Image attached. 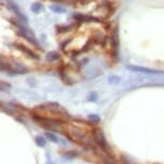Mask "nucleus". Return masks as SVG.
Wrapping results in <instances>:
<instances>
[{"label":"nucleus","instance_id":"f257e3e1","mask_svg":"<svg viewBox=\"0 0 164 164\" xmlns=\"http://www.w3.org/2000/svg\"><path fill=\"white\" fill-rule=\"evenodd\" d=\"M93 140L100 147L102 148L104 151H108V145H107V142L106 140H105L104 133H103V131L101 129H94Z\"/></svg>","mask_w":164,"mask_h":164},{"label":"nucleus","instance_id":"f03ea898","mask_svg":"<svg viewBox=\"0 0 164 164\" xmlns=\"http://www.w3.org/2000/svg\"><path fill=\"white\" fill-rule=\"evenodd\" d=\"M128 70L133 71V72H138V73H145V74H163L164 72L159 70H153V69H148V68H143L138 66H128Z\"/></svg>","mask_w":164,"mask_h":164},{"label":"nucleus","instance_id":"7ed1b4c3","mask_svg":"<svg viewBox=\"0 0 164 164\" xmlns=\"http://www.w3.org/2000/svg\"><path fill=\"white\" fill-rule=\"evenodd\" d=\"M9 7L12 9L13 12L16 14V16L21 19L22 22H24V23H27V17L25 16L24 14H22L21 10H19V8L17 7V4H15L14 2H10V4H9Z\"/></svg>","mask_w":164,"mask_h":164},{"label":"nucleus","instance_id":"20e7f679","mask_svg":"<svg viewBox=\"0 0 164 164\" xmlns=\"http://www.w3.org/2000/svg\"><path fill=\"white\" fill-rule=\"evenodd\" d=\"M17 48L19 49V50H22L24 54H26L28 57L30 58H33V59H39V57H38V55L36 53H33L31 49H29L28 47H26V46L22 45V44H16Z\"/></svg>","mask_w":164,"mask_h":164},{"label":"nucleus","instance_id":"39448f33","mask_svg":"<svg viewBox=\"0 0 164 164\" xmlns=\"http://www.w3.org/2000/svg\"><path fill=\"white\" fill-rule=\"evenodd\" d=\"M45 136L50 140V142H53V143H59V138H58L54 133H52V132H46Z\"/></svg>","mask_w":164,"mask_h":164},{"label":"nucleus","instance_id":"423d86ee","mask_svg":"<svg viewBox=\"0 0 164 164\" xmlns=\"http://www.w3.org/2000/svg\"><path fill=\"white\" fill-rule=\"evenodd\" d=\"M58 58H59V54H58L57 52H50V53L47 54L46 59H47L48 61H54V60H57Z\"/></svg>","mask_w":164,"mask_h":164},{"label":"nucleus","instance_id":"0eeeda50","mask_svg":"<svg viewBox=\"0 0 164 164\" xmlns=\"http://www.w3.org/2000/svg\"><path fill=\"white\" fill-rule=\"evenodd\" d=\"M49 9L53 11V12L55 13H63L66 10H65V8H62V7H60V5H58V4H56V5H50L49 7Z\"/></svg>","mask_w":164,"mask_h":164},{"label":"nucleus","instance_id":"6e6552de","mask_svg":"<svg viewBox=\"0 0 164 164\" xmlns=\"http://www.w3.org/2000/svg\"><path fill=\"white\" fill-rule=\"evenodd\" d=\"M119 82H120V77H119V76H116V75H112V76H110V78H108V83H110L111 85H117V84H119Z\"/></svg>","mask_w":164,"mask_h":164},{"label":"nucleus","instance_id":"1a4fd4ad","mask_svg":"<svg viewBox=\"0 0 164 164\" xmlns=\"http://www.w3.org/2000/svg\"><path fill=\"white\" fill-rule=\"evenodd\" d=\"M36 140V144H37L39 147H44V146L46 145L45 140H44V138H43L42 136H37V137H36V140Z\"/></svg>","mask_w":164,"mask_h":164},{"label":"nucleus","instance_id":"9d476101","mask_svg":"<svg viewBox=\"0 0 164 164\" xmlns=\"http://www.w3.org/2000/svg\"><path fill=\"white\" fill-rule=\"evenodd\" d=\"M31 11L34 13H38V12H40L41 11V9H42V4L41 3H39V2H36V3H33L32 5H31Z\"/></svg>","mask_w":164,"mask_h":164},{"label":"nucleus","instance_id":"9b49d317","mask_svg":"<svg viewBox=\"0 0 164 164\" xmlns=\"http://www.w3.org/2000/svg\"><path fill=\"white\" fill-rule=\"evenodd\" d=\"M10 89H11V85L9 83H5L2 81L1 82V91L5 92V91H10Z\"/></svg>","mask_w":164,"mask_h":164},{"label":"nucleus","instance_id":"f8f14e48","mask_svg":"<svg viewBox=\"0 0 164 164\" xmlns=\"http://www.w3.org/2000/svg\"><path fill=\"white\" fill-rule=\"evenodd\" d=\"M97 99H98V94L95 93V92H90V93L88 94V97H87V100H88V101H95V100H97Z\"/></svg>","mask_w":164,"mask_h":164},{"label":"nucleus","instance_id":"ddd939ff","mask_svg":"<svg viewBox=\"0 0 164 164\" xmlns=\"http://www.w3.org/2000/svg\"><path fill=\"white\" fill-rule=\"evenodd\" d=\"M88 118L90 119L91 121H95V122H99V121H100V117H99L98 115H95V114H91V115H89Z\"/></svg>","mask_w":164,"mask_h":164}]
</instances>
